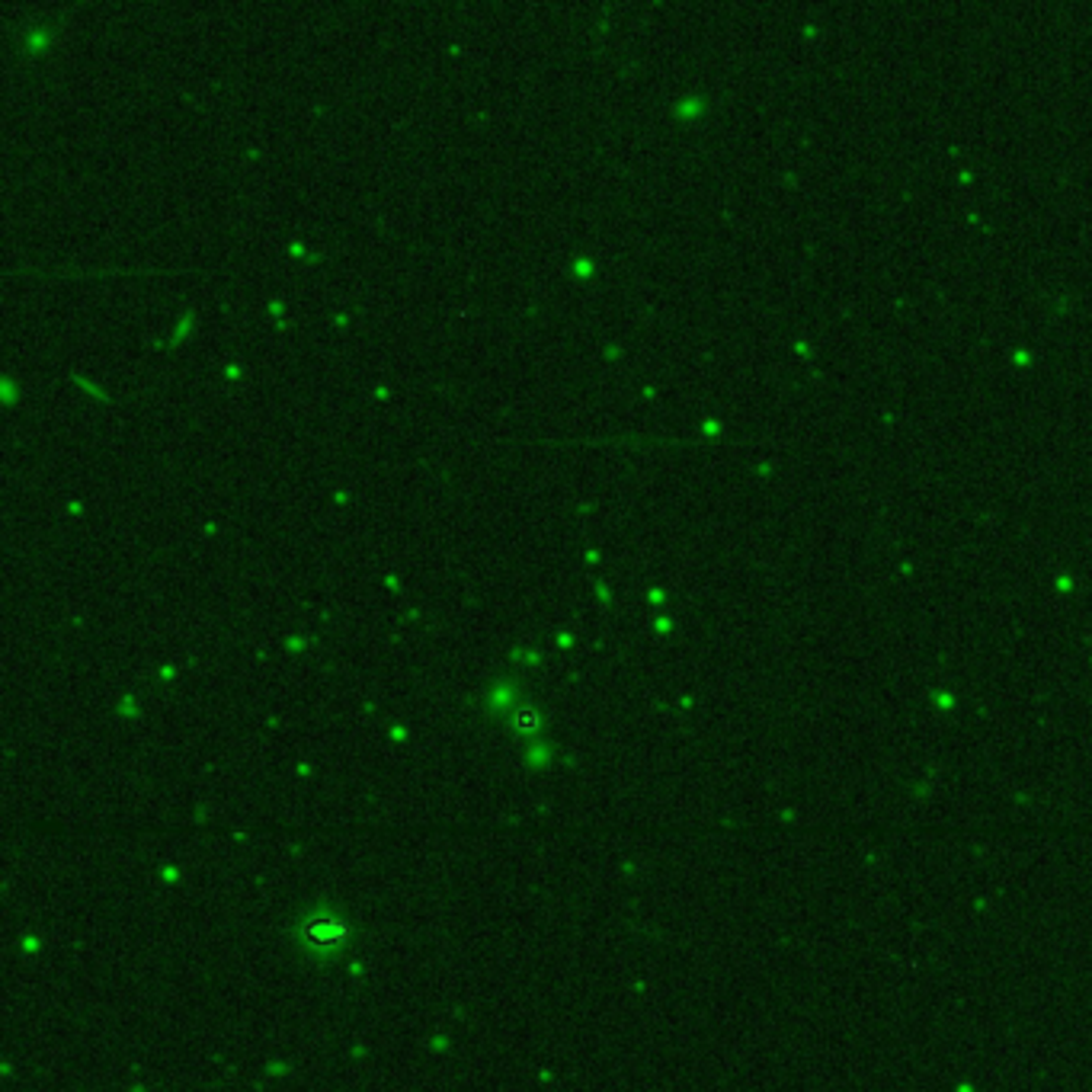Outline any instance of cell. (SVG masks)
Wrapping results in <instances>:
<instances>
[{"label":"cell","instance_id":"obj_1","mask_svg":"<svg viewBox=\"0 0 1092 1092\" xmlns=\"http://www.w3.org/2000/svg\"><path fill=\"white\" fill-rule=\"evenodd\" d=\"M298 946L317 958H336L353 938V926L333 907H321L301 916L295 929Z\"/></svg>","mask_w":1092,"mask_h":1092},{"label":"cell","instance_id":"obj_2","mask_svg":"<svg viewBox=\"0 0 1092 1092\" xmlns=\"http://www.w3.org/2000/svg\"><path fill=\"white\" fill-rule=\"evenodd\" d=\"M510 724H513V730H519V733H535L538 727H541V714L535 711V708H516L513 711V718H510Z\"/></svg>","mask_w":1092,"mask_h":1092}]
</instances>
